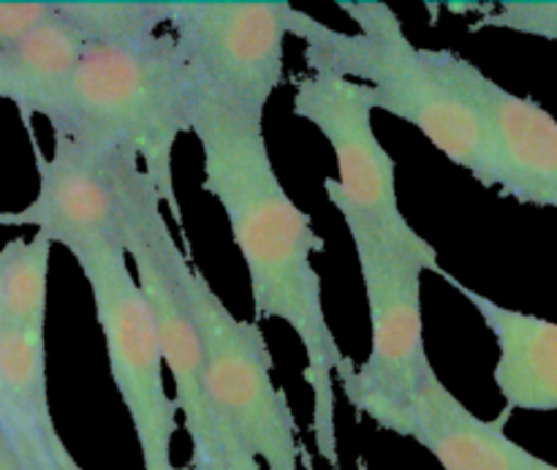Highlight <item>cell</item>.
Segmentation results:
<instances>
[{"label":"cell","mask_w":557,"mask_h":470,"mask_svg":"<svg viewBox=\"0 0 557 470\" xmlns=\"http://www.w3.org/2000/svg\"><path fill=\"white\" fill-rule=\"evenodd\" d=\"M190 134L205 152V190L221 201L228 228L243 253L256 319H283L308 354L305 381L313 389V435L319 455L337 470L335 384L351 370L324 313L319 272L310 256L324 239L277 180L264 139V118L250 114L215 92L194 85Z\"/></svg>","instance_id":"cell-1"},{"label":"cell","mask_w":557,"mask_h":470,"mask_svg":"<svg viewBox=\"0 0 557 470\" xmlns=\"http://www.w3.org/2000/svg\"><path fill=\"white\" fill-rule=\"evenodd\" d=\"M359 33H341L294 9L292 36L305 41L310 74H337L370 87L373 107L422 131L451 163L493 188V145L484 114L441 74L428 49L403 33L384 3H337Z\"/></svg>","instance_id":"cell-2"},{"label":"cell","mask_w":557,"mask_h":470,"mask_svg":"<svg viewBox=\"0 0 557 470\" xmlns=\"http://www.w3.org/2000/svg\"><path fill=\"white\" fill-rule=\"evenodd\" d=\"M194 76L172 33L136 44H87L54 136L131 152L183 226L172 180V150L190 131Z\"/></svg>","instance_id":"cell-3"},{"label":"cell","mask_w":557,"mask_h":470,"mask_svg":"<svg viewBox=\"0 0 557 470\" xmlns=\"http://www.w3.org/2000/svg\"><path fill=\"white\" fill-rule=\"evenodd\" d=\"M357 248L370 310V354L362 368L341 375L348 403L384 430L403 435L433 362L424 348L422 275L441 272L438 250L424 237L397 239L346 221Z\"/></svg>","instance_id":"cell-4"},{"label":"cell","mask_w":557,"mask_h":470,"mask_svg":"<svg viewBox=\"0 0 557 470\" xmlns=\"http://www.w3.org/2000/svg\"><path fill=\"white\" fill-rule=\"evenodd\" d=\"M183 286L205 346V379L212 411L270 470H302L294 413L272 384V354L256 321H239L196 267L185 259ZM313 470V468H310Z\"/></svg>","instance_id":"cell-5"},{"label":"cell","mask_w":557,"mask_h":470,"mask_svg":"<svg viewBox=\"0 0 557 470\" xmlns=\"http://www.w3.org/2000/svg\"><path fill=\"white\" fill-rule=\"evenodd\" d=\"M90 283L96 319L107 343L109 370L128 408L145 470H194L172 462L177 400L163 389V354L156 313L128 270L123 245H98L74 256Z\"/></svg>","instance_id":"cell-6"},{"label":"cell","mask_w":557,"mask_h":470,"mask_svg":"<svg viewBox=\"0 0 557 470\" xmlns=\"http://www.w3.org/2000/svg\"><path fill=\"white\" fill-rule=\"evenodd\" d=\"M36 201L20 212H0V226H36L74 256L98 245L125 248L141 196L156 188L136 156L71 136H54L52 158L36 147Z\"/></svg>","instance_id":"cell-7"},{"label":"cell","mask_w":557,"mask_h":470,"mask_svg":"<svg viewBox=\"0 0 557 470\" xmlns=\"http://www.w3.org/2000/svg\"><path fill=\"white\" fill-rule=\"evenodd\" d=\"M161 201L156 188L141 196L125 237V253L134 259L136 281L156 313L163 364L172 370L177 406L194 446L190 468L215 470L221 466V435H218V417L207 397L205 346L185 297V253L174 245L172 232L161 215Z\"/></svg>","instance_id":"cell-8"},{"label":"cell","mask_w":557,"mask_h":470,"mask_svg":"<svg viewBox=\"0 0 557 470\" xmlns=\"http://www.w3.org/2000/svg\"><path fill=\"white\" fill-rule=\"evenodd\" d=\"M172 36L194 85L264 118L283 82L292 3H166Z\"/></svg>","instance_id":"cell-9"},{"label":"cell","mask_w":557,"mask_h":470,"mask_svg":"<svg viewBox=\"0 0 557 470\" xmlns=\"http://www.w3.org/2000/svg\"><path fill=\"white\" fill-rule=\"evenodd\" d=\"M373 96L362 82L337 74L297 79L294 114L313 123L335 150L337 177L324 183L343 221H359L397 239L422 237L406 221L397 201L395 158L373 131Z\"/></svg>","instance_id":"cell-10"},{"label":"cell","mask_w":557,"mask_h":470,"mask_svg":"<svg viewBox=\"0 0 557 470\" xmlns=\"http://www.w3.org/2000/svg\"><path fill=\"white\" fill-rule=\"evenodd\" d=\"M435 69L484 114L493 145V188L522 205L557 210V120L515 96L449 49H428Z\"/></svg>","instance_id":"cell-11"},{"label":"cell","mask_w":557,"mask_h":470,"mask_svg":"<svg viewBox=\"0 0 557 470\" xmlns=\"http://www.w3.org/2000/svg\"><path fill=\"white\" fill-rule=\"evenodd\" d=\"M509 417L504 408L493 422L479 419L433 370L408 408L403 435L422 444L444 470H557L506 435Z\"/></svg>","instance_id":"cell-12"},{"label":"cell","mask_w":557,"mask_h":470,"mask_svg":"<svg viewBox=\"0 0 557 470\" xmlns=\"http://www.w3.org/2000/svg\"><path fill=\"white\" fill-rule=\"evenodd\" d=\"M460 292L498 341L495 384L506 411H557V324L539 316L504 308L473 292L446 270L438 272Z\"/></svg>","instance_id":"cell-13"},{"label":"cell","mask_w":557,"mask_h":470,"mask_svg":"<svg viewBox=\"0 0 557 470\" xmlns=\"http://www.w3.org/2000/svg\"><path fill=\"white\" fill-rule=\"evenodd\" d=\"M85 47V38L58 9L52 20L3 52L5 98L20 109L30 134L33 114H44L49 123L60 114Z\"/></svg>","instance_id":"cell-14"},{"label":"cell","mask_w":557,"mask_h":470,"mask_svg":"<svg viewBox=\"0 0 557 470\" xmlns=\"http://www.w3.org/2000/svg\"><path fill=\"white\" fill-rule=\"evenodd\" d=\"M0 422L9 430L52 424L44 332L0 326Z\"/></svg>","instance_id":"cell-15"},{"label":"cell","mask_w":557,"mask_h":470,"mask_svg":"<svg viewBox=\"0 0 557 470\" xmlns=\"http://www.w3.org/2000/svg\"><path fill=\"white\" fill-rule=\"evenodd\" d=\"M52 239H11L0 248V326L44 332Z\"/></svg>","instance_id":"cell-16"},{"label":"cell","mask_w":557,"mask_h":470,"mask_svg":"<svg viewBox=\"0 0 557 470\" xmlns=\"http://www.w3.org/2000/svg\"><path fill=\"white\" fill-rule=\"evenodd\" d=\"M85 44L147 41L169 22L166 3H58Z\"/></svg>","instance_id":"cell-17"},{"label":"cell","mask_w":557,"mask_h":470,"mask_svg":"<svg viewBox=\"0 0 557 470\" xmlns=\"http://www.w3.org/2000/svg\"><path fill=\"white\" fill-rule=\"evenodd\" d=\"M479 27H504V30L528 33V36L557 41V3L547 0H520V3L490 5Z\"/></svg>","instance_id":"cell-18"},{"label":"cell","mask_w":557,"mask_h":470,"mask_svg":"<svg viewBox=\"0 0 557 470\" xmlns=\"http://www.w3.org/2000/svg\"><path fill=\"white\" fill-rule=\"evenodd\" d=\"M58 3H0V52L30 36L36 27L52 20Z\"/></svg>","instance_id":"cell-19"},{"label":"cell","mask_w":557,"mask_h":470,"mask_svg":"<svg viewBox=\"0 0 557 470\" xmlns=\"http://www.w3.org/2000/svg\"><path fill=\"white\" fill-rule=\"evenodd\" d=\"M218 435H221V466L215 470H261L259 457L239 441V435L221 417H218Z\"/></svg>","instance_id":"cell-20"},{"label":"cell","mask_w":557,"mask_h":470,"mask_svg":"<svg viewBox=\"0 0 557 470\" xmlns=\"http://www.w3.org/2000/svg\"><path fill=\"white\" fill-rule=\"evenodd\" d=\"M0 470H27L3 422H0Z\"/></svg>","instance_id":"cell-21"},{"label":"cell","mask_w":557,"mask_h":470,"mask_svg":"<svg viewBox=\"0 0 557 470\" xmlns=\"http://www.w3.org/2000/svg\"><path fill=\"white\" fill-rule=\"evenodd\" d=\"M49 446H52V455H54V462H58L60 470H82L76 466V460L71 457V452L65 449V444L60 441L58 430H52V435H49Z\"/></svg>","instance_id":"cell-22"},{"label":"cell","mask_w":557,"mask_h":470,"mask_svg":"<svg viewBox=\"0 0 557 470\" xmlns=\"http://www.w3.org/2000/svg\"><path fill=\"white\" fill-rule=\"evenodd\" d=\"M0 98H5V69H3V52H0Z\"/></svg>","instance_id":"cell-23"}]
</instances>
